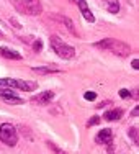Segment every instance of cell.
Wrapping results in <instances>:
<instances>
[{
	"label": "cell",
	"instance_id": "6da1fadb",
	"mask_svg": "<svg viewBox=\"0 0 139 154\" xmlns=\"http://www.w3.org/2000/svg\"><path fill=\"white\" fill-rule=\"evenodd\" d=\"M95 48H98V49H103V51H111L113 54H116V56L119 57H126L131 54V46L126 45V43L123 41H118V39H113V38H105L101 39V41L95 43L93 45Z\"/></svg>",
	"mask_w": 139,
	"mask_h": 154
},
{
	"label": "cell",
	"instance_id": "7a4b0ae2",
	"mask_svg": "<svg viewBox=\"0 0 139 154\" xmlns=\"http://www.w3.org/2000/svg\"><path fill=\"white\" fill-rule=\"evenodd\" d=\"M10 2L15 7L17 12L28 17H38L43 10V5L39 0H10Z\"/></svg>",
	"mask_w": 139,
	"mask_h": 154
},
{
	"label": "cell",
	"instance_id": "3957f363",
	"mask_svg": "<svg viewBox=\"0 0 139 154\" xmlns=\"http://www.w3.org/2000/svg\"><path fill=\"white\" fill-rule=\"evenodd\" d=\"M49 43H51V49L61 57V59H72L75 56V49L72 48L71 45L64 43L62 39L59 38L57 35H53L49 38Z\"/></svg>",
	"mask_w": 139,
	"mask_h": 154
},
{
	"label": "cell",
	"instance_id": "277c9868",
	"mask_svg": "<svg viewBox=\"0 0 139 154\" xmlns=\"http://www.w3.org/2000/svg\"><path fill=\"white\" fill-rule=\"evenodd\" d=\"M0 141L5 143L7 146H15L18 143V131L13 125L3 123L0 125Z\"/></svg>",
	"mask_w": 139,
	"mask_h": 154
},
{
	"label": "cell",
	"instance_id": "5b68a950",
	"mask_svg": "<svg viewBox=\"0 0 139 154\" xmlns=\"http://www.w3.org/2000/svg\"><path fill=\"white\" fill-rule=\"evenodd\" d=\"M51 18H53V20H56V21H59L61 25H64L65 30L71 33V35H74V36H77V35H79L77 30H75L74 21H72L69 17H64V15H51Z\"/></svg>",
	"mask_w": 139,
	"mask_h": 154
},
{
	"label": "cell",
	"instance_id": "8992f818",
	"mask_svg": "<svg viewBox=\"0 0 139 154\" xmlns=\"http://www.w3.org/2000/svg\"><path fill=\"white\" fill-rule=\"evenodd\" d=\"M53 98H54L53 90H44V92H41L39 95H35V97L31 98V102L36 105H47V103L53 102Z\"/></svg>",
	"mask_w": 139,
	"mask_h": 154
},
{
	"label": "cell",
	"instance_id": "52a82bcc",
	"mask_svg": "<svg viewBox=\"0 0 139 154\" xmlns=\"http://www.w3.org/2000/svg\"><path fill=\"white\" fill-rule=\"evenodd\" d=\"M95 141L98 143V144H111L113 141V133L111 130H108V128H105V130H100V133L97 134V138H95Z\"/></svg>",
	"mask_w": 139,
	"mask_h": 154
},
{
	"label": "cell",
	"instance_id": "ba28073f",
	"mask_svg": "<svg viewBox=\"0 0 139 154\" xmlns=\"http://www.w3.org/2000/svg\"><path fill=\"white\" fill-rule=\"evenodd\" d=\"M77 5H79L80 12H82L83 18H85L89 23H93V21H95V17H93V13L90 12L89 5H87V0H77Z\"/></svg>",
	"mask_w": 139,
	"mask_h": 154
},
{
	"label": "cell",
	"instance_id": "9c48e42d",
	"mask_svg": "<svg viewBox=\"0 0 139 154\" xmlns=\"http://www.w3.org/2000/svg\"><path fill=\"white\" fill-rule=\"evenodd\" d=\"M100 3L107 8V12L113 13V15L119 12V2L118 0H100Z\"/></svg>",
	"mask_w": 139,
	"mask_h": 154
},
{
	"label": "cell",
	"instance_id": "30bf717a",
	"mask_svg": "<svg viewBox=\"0 0 139 154\" xmlns=\"http://www.w3.org/2000/svg\"><path fill=\"white\" fill-rule=\"evenodd\" d=\"M123 115V110L121 108H115V110H110V112H105V120L107 122H116V120H119Z\"/></svg>",
	"mask_w": 139,
	"mask_h": 154
},
{
	"label": "cell",
	"instance_id": "8fae6325",
	"mask_svg": "<svg viewBox=\"0 0 139 154\" xmlns=\"http://www.w3.org/2000/svg\"><path fill=\"white\" fill-rule=\"evenodd\" d=\"M0 54L7 59H15V61H20L21 59V54L17 53V51H12L8 48H0Z\"/></svg>",
	"mask_w": 139,
	"mask_h": 154
},
{
	"label": "cell",
	"instance_id": "7c38bea8",
	"mask_svg": "<svg viewBox=\"0 0 139 154\" xmlns=\"http://www.w3.org/2000/svg\"><path fill=\"white\" fill-rule=\"evenodd\" d=\"M33 71L35 72H39V74L46 75V74H53V72H61L57 67H54V66H46V67H33Z\"/></svg>",
	"mask_w": 139,
	"mask_h": 154
},
{
	"label": "cell",
	"instance_id": "4fadbf2b",
	"mask_svg": "<svg viewBox=\"0 0 139 154\" xmlns=\"http://www.w3.org/2000/svg\"><path fill=\"white\" fill-rule=\"evenodd\" d=\"M17 89H20V90H35L36 84L35 82H26V80H17Z\"/></svg>",
	"mask_w": 139,
	"mask_h": 154
},
{
	"label": "cell",
	"instance_id": "5bb4252c",
	"mask_svg": "<svg viewBox=\"0 0 139 154\" xmlns=\"http://www.w3.org/2000/svg\"><path fill=\"white\" fill-rule=\"evenodd\" d=\"M0 97H2L3 100H7V98L18 97V95H17V92L13 89H8V87H0Z\"/></svg>",
	"mask_w": 139,
	"mask_h": 154
},
{
	"label": "cell",
	"instance_id": "9a60e30c",
	"mask_svg": "<svg viewBox=\"0 0 139 154\" xmlns=\"http://www.w3.org/2000/svg\"><path fill=\"white\" fill-rule=\"evenodd\" d=\"M0 87H8V89H17V79H0Z\"/></svg>",
	"mask_w": 139,
	"mask_h": 154
},
{
	"label": "cell",
	"instance_id": "2e32d148",
	"mask_svg": "<svg viewBox=\"0 0 139 154\" xmlns=\"http://www.w3.org/2000/svg\"><path fill=\"white\" fill-rule=\"evenodd\" d=\"M46 144H47V148H49V149H51V151H53L54 154H67L65 151H62L61 148H57V146L54 144V143H51V141H47Z\"/></svg>",
	"mask_w": 139,
	"mask_h": 154
},
{
	"label": "cell",
	"instance_id": "e0dca14e",
	"mask_svg": "<svg viewBox=\"0 0 139 154\" xmlns=\"http://www.w3.org/2000/svg\"><path fill=\"white\" fill-rule=\"evenodd\" d=\"M7 103H10V105H23L25 103V100L23 98H20V97H12V98H7Z\"/></svg>",
	"mask_w": 139,
	"mask_h": 154
},
{
	"label": "cell",
	"instance_id": "ac0fdd59",
	"mask_svg": "<svg viewBox=\"0 0 139 154\" xmlns=\"http://www.w3.org/2000/svg\"><path fill=\"white\" fill-rule=\"evenodd\" d=\"M129 136L133 138L134 144H137V143H139V136H137V128H136V126L129 128Z\"/></svg>",
	"mask_w": 139,
	"mask_h": 154
},
{
	"label": "cell",
	"instance_id": "d6986e66",
	"mask_svg": "<svg viewBox=\"0 0 139 154\" xmlns=\"http://www.w3.org/2000/svg\"><path fill=\"white\" fill-rule=\"evenodd\" d=\"M33 49H35V53H39V51L43 49V41L41 39H35V41H33Z\"/></svg>",
	"mask_w": 139,
	"mask_h": 154
},
{
	"label": "cell",
	"instance_id": "ffe728a7",
	"mask_svg": "<svg viewBox=\"0 0 139 154\" xmlns=\"http://www.w3.org/2000/svg\"><path fill=\"white\" fill-rule=\"evenodd\" d=\"M83 98H85V100H95V98H97V94L95 92H85L83 94Z\"/></svg>",
	"mask_w": 139,
	"mask_h": 154
},
{
	"label": "cell",
	"instance_id": "44dd1931",
	"mask_svg": "<svg viewBox=\"0 0 139 154\" xmlns=\"http://www.w3.org/2000/svg\"><path fill=\"white\" fill-rule=\"evenodd\" d=\"M129 95H131V92L128 89H121V90H119V97H121V98H128Z\"/></svg>",
	"mask_w": 139,
	"mask_h": 154
},
{
	"label": "cell",
	"instance_id": "7402d4cb",
	"mask_svg": "<svg viewBox=\"0 0 139 154\" xmlns=\"http://www.w3.org/2000/svg\"><path fill=\"white\" fill-rule=\"evenodd\" d=\"M98 123H100V118H98V116H93V118L90 120L87 125H89V126H92V125H98Z\"/></svg>",
	"mask_w": 139,
	"mask_h": 154
},
{
	"label": "cell",
	"instance_id": "603a6c76",
	"mask_svg": "<svg viewBox=\"0 0 139 154\" xmlns=\"http://www.w3.org/2000/svg\"><path fill=\"white\" fill-rule=\"evenodd\" d=\"M10 21H12V25H13V26H15V28H21V25L18 23V21L15 20V18H12V20H10Z\"/></svg>",
	"mask_w": 139,
	"mask_h": 154
},
{
	"label": "cell",
	"instance_id": "cb8c5ba5",
	"mask_svg": "<svg viewBox=\"0 0 139 154\" xmlns=\"http://www.w3.org/2000/svg\"><path fill=\"white\" fill-rule=\"evenodd\" d=\"M133 67L136 69V71L139 69V61H137V59H134V61H133Z\"/></svg>",
	"mask_w": 139,
	"mask_h": 154
},
{
	"label": "cell",
	"instance_id": "d4e9b609",
	"mask_svg": "<svg viewBox=\"0 0 139 154\" xmlns=\"http://www.w3.org/2000/svg\"><path fill=\"white\" fill-rule=\"evenodd\" d=\"M137 113H139V108L136 107V108L133 110V116H137Z\"/></svg>",
	"mask_w": 139,
	"mask_h": 154
},
{
	"label": "cell",
	"instance_id": "484cf974",
	"mask_svg": "<svg viewBox=\"0 0 139 154\" xmlns=\"http://www.w3.org/2000/svg\"><path fill=\"white\" fill-rule=\"evenodd\" d=\"M2 36H3V35H2V31H0V38H2Z\"/></svg>",
	"mask_w": 139,
	"mask_h": 154
}]
</instances>
